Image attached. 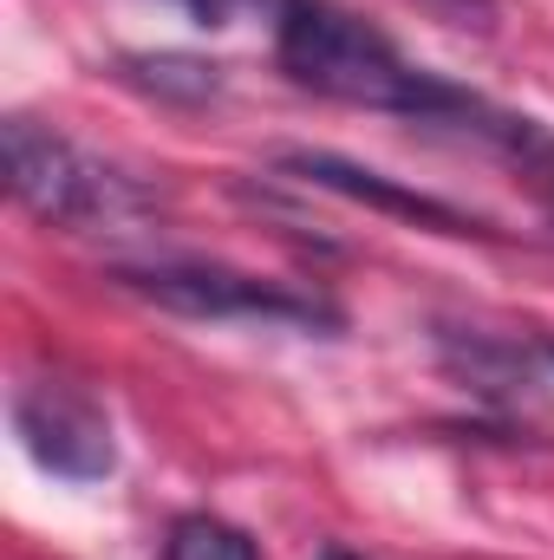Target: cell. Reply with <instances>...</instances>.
Returning a JSON list of instances; mask_svg holds the SVG:
<instances>
[{
  "mask_svg": "<svg viewBox=\"0 0 554 560\" xmlns=\"http://www.w3.org/2000/svg\"><path fill=\"white\" fill-rule=\"evenodd\" d=\"M13 430L33 450L39 469H53L59 482H105L118 469V443L112 418L99 411V398H85L79 385L59 378H33L13 398Z\"/></svg>",
  "mask_w": 554,
  "mask_h": 560,
  "instance_id": "4",
  "label": "cell"
},
{
  "mask_svg": "<svg viewBox=\"0 0 554 560\" xmlns=\"http://www.w3.org/2000/svg\"><path fill=\"white\" fill-rule=\"evenodd\" d=\"M549 359H554V339H549Z\"/></svg>",
  "mask_w": 554,
  "mask_h": 560,
  "instance_id": "10",
  "label": "cell"
},
{
  "mask_svg": "<svg viewBox=\"0 0 554 560\" xmlns=\"http://www.w3.org/2000/svg\"><path fill=\"white\" fill-rule=\"evenodd\" d=\"M443 365H450L470 392H483V398H516L522 378H529L522 352H509V346L489 339V332H443Z\"/></svg>",
  "mask_w": 554,
  "mask_h": 560,
  "instance_id": "6",
  "label": "cell"
},
{
  "mask_svg": "<svg viewBox=\"0 0 554 560\" xmlns=\"http://www.w3.org/2000/svg\"><path fill=\"white\" fill-rule=\"evenodd\" d=\"M125 79L150 98H170V105H203V98L222 92V72L203 66V59H183V52H131Z\"/></svg>",
  "mask_w": 554,
  "mask_h": 560,
  "instance_id": "7",
  "label": "cell"
},
{
  "mask_svg": "<svg viewBox=\"0 0 554 560\" xmlns=\"http://www.w3.org/2000/svg\"><path fill=\"white\" fill-rule=\"evenodd\" d=\"M275 59L300 92H320L333 105L392 112L412 125H450L516 163H554V138L535 118H516V112L412 66L372 20H359L333 0H275Z\"/></svg>",
  "mask_w": 554,
  "mask_h": 560,
  "instance_id": "1",
  "label": "cell"
},
{
  "mask_svg": "<svg viewBox=\"0 0 554 560\" xmlns=\"http://www.w3.org/2000/svg\"><path fill=\"white\" fill-rule=\"evenodd\" d=\"M320 560H353V555H346V548H326V555H320Z\"/></svg>",
  "mask_w": 554,
  "mask_h": 560,
  "instance_id": "9",
  "label": "cell"
},
{
  "mask_svg": "<svg viewBox=\"0 0 554 560\" xmlns=\"http://www.w3.org/2000/svg\"><path fill=\"white\" fill-rule=\"evenodd\" d=\"M125 293H138L163 313L183 319H268V326H307V332H339V306L320 293H293L275 280H255L242 268L216 261H150V268H112Z\"/></svg>",
  "mask_w": 554,
  "mask_h": 560,
  "instance_id": "3",
  "label": "cell"
},
{
  "mask_svg": "<svg viewBox=\"0 0 554 560\" xmlns=\"http://www.w3.org/2000/svg\"><path fill=\"white\" fill-rule=\"evenodd\" d=\"M0 143H7L13 202L53 229H118L157 202V189H143L138 176H125L118 163L92 156L85 143H72L39 118H7Z\"/></svg>",
  "mask_w": 554,
  "mask_h": 560,
  "instance_id": "2",
  "label": "cell"
},
{
  "mask_svg": "<svg viewBox=\"0 0 554 560\" xmlns=\"http://www.w3.org/2000/svg\"><path fill=\"white\" fill-rule=\"evenodd\" d=\"M163 560H262V555L242 528H229L216 515H183L163 535Z\"/></svg>",
  "mask_w": 554,
  "mask_h": 560,
  "instance_id": "8",
  "label": "cell"
},
{
  "mask_svg": "<svg viewBox=\"0 0 554 560\" xmlns=\"http://www.w3.org/2000/svg\"><path fill=\"white\" fill-rule=\"evenodd\" d=\"M280 170L300 176V183H313V189H333V196H346V202H366V209H379V215H399V222H412V229H430V235H496L483 215H463L457 202H437V196H424V189H405V183H392V176H379V170H366V163L333 156V150H287Z\"/></svg>",
  "mask_w": 554,
  "mask_h": 560,
  "instance_id": "5",
  "label": "cell"
}]
</instances>
